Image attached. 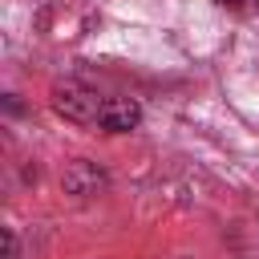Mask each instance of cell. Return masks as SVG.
<instances>
[{
	"label": "cell",
	"mask_w": 259,
	"mask_h": 259,
	"mask_svg": "<svg viewBox=\"0 0 259 259\" xmlns=\"http://www.w3.org/2000/svg\"><path fill=\"white\" fill-rule=\"evenodd\" d=\"M105 101H109V97H101L97 89H85V85H77V81H65V85L53 89V109H57L65 121H73V125H93V130H97Z\"/></svg>",
	"instance_id": "cell-1"
},
{
	"label": "cell",
	"mask_w": 259,
	"mask_h": 259,
	"mask_svg": "<svg viewBox=\"0 0 259 259\" xmlns=\"http://www.w3.org/2000/svg\"><path fill=\"white\" fill-rule=\"evenodd\" d=\"M138 121H142V105H138L134 97H109L105 109H101L97 130H105V134H125V130H134Z\"/></svg>",
	"instance_id": "cell-2"
},
{
	"label": "cell",
	"mask_w": 259,
	"mask_h": 259,
	"mask_svg": "<svg viewBox=\"0 0 259 259\" xmlns=\"http://www.w3.org/2000/svg\"><path fill=\"white\" fill-rule=\"evenodd\" d=\"M61 182H65V190H69V194H77V198H93V194L105 186V174H101L93 162H73V166L65 170V178H61Z\"/></svg>",
	"instance_id": "cell-3"
},
{
	"label": "cell",
	"mask_w": 259,
	"mask_h": 259,
	"mask_svg": "<svg viewBox=\"0 0 259 259\" xmlns=\"http://www.w3.org/2000/svg\"><path fill=\"white\" fill-rule=\"evenodd\" d=\"M4 251H8L4 259H20V255H16V235H12V231H4Z\"/></svg>",
	"instance_id": "cell-4"
},
{
	"label": "cell",
	"mask_w": 259,
	"mask_h": 259,
	"mask_svg": "<svg viewBox=\"0 0 259 259\" xmlns=\"http://www.w3.org/2000/svg\"><path fill=\"white\" fill-rule=\"evenodd\" d=\"M219 4H231V8H243V4H255V0H219Z\"/></svg>",
	"instance_id": "cell-5"
},
{
	"label": "cell",
	"mask_w": 259,
	"mask_h": 259,
	"mask_svg": "<svg viewBox=\"0 0 259 259\" xmlns=\"http://www.w3.org/2000/svg\"><path fill=\"white\" fill-rule=\"evenodd\" d=\"M255 8H259V0H255Z\"/></svg>",
	"instance_id": "cell-6"
}]
</instances>
